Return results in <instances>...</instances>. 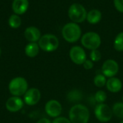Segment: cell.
I'll return each mask as SVG.
<instances>
[{"instance_id":"obj_1","label":"cell","mask_w":123,"mask_h":123,"mask_svg":"<svg viewBox=\"0 0 123 123\" xmlns=\"http://www.w3.org/2000/svg\"><path fill=\"white\" fill-rule=\"evenodd\" d=\"M68 116L71 123H88L90 112L86 106L77 104L70 109Z\"/></svg>"},{"instance_id":"obj_2","label":"cell","mask_w":123,"mask_h":123,"mask_svg":"<svg viewBox=\"0 0 123 123\" xmlns=\"http://www.w3.org/2000/svg\"><path fill=\"white\" fill-rule=\"evenodd\" d=\"M62 35L66 41L71 43H76L81 37V30L77 23L69 22L63 26Z\"/></svg>"},{"instance_id":"obj_3","label":"cell","mask_w":123,"mask_h":123,"mask_svg":"<svg viewBox=\"0 0 123 123\" xmlns=\"http://www.w3.org/2000/svg\"><path fill=\"white\" fill-rule=\"evenodd\" d=\"M28 84L27 80L23 77H15L12 79L9 84V92L15 97L24 95L27 91Z\"/></svg>"},{"instance_id":"obj_4","label":"cell","mask_w":123,"mask_h":123,"mask_svg":"<svg viewBox=\"0 0 123 123\" xmlns=\"http://www.w3.org/2000/svg\"><path fill=\"white\" fill-rule=\"evenodd\" d=\"M40 48L45 52H53L58 49L59 46V40L58 37L52 34H45L38 40Z\"/></svg>"},{"instance_id":"obj_5","label":"cell","mask_w":123,"mask_h":123,"mask_svg":"<svg viewBox=\"0 0 123 123\" xmlns=\"http://www.w3.org/2000/svg\"><path fill=\"white\" fill-rule=\"evenodd\" d=\"M70 19L75 23H81L86 19L87 12L85 7L79 3L71 4L68 12Z\"/></svg>"},{"instance_id":"obj_6","label":"cell","mask_w":123,"mask_h":123,"mask_svg":"<svg viewBox=\"0 0 123 123\" xmlns=\"http://www.w3.org/2000/svg\"><path fill=\"white\" fill-rule=\"evenodd\" d=\"M82 45L89 50H97L101 45V37L97 32H89L85 33L81 39Z\"/></svg>"},{"instance_id":"obj_7","label":"cell","mask_w":123,"mask_h":123,"mask_svg":"<svg viewBox=\"0 0 123 123\" xmlns=\"http://www.w3.org/2000/svg\"><path fill=\"white\" fill-rule=\"evenodd\" d=\"M94 115L96 118L102 123L109 122L112 117V110L106 104H98L94 108Z\"/></svg>"},{"instance_id":"obj_8","label":"cell","mask_w":123,"mask_h":123,"mask_svg":"<svg viewBox=\"0 0 123 123\" xmlns=\"http://www.w3.org/2000/svg\"><path fill=\"white\" fill-rule=\"evenodd\" d=\"M69 56L73 63L76 65H83L86 60V54L80 46H74L71 48Z\"/></svg>"},{"instance_id":"obj_9","label":"cell","mask_w":123,"mask_h":123,"mask_svg":"<svg viewBox=\"0 0 123 123\" xmlns=\"http://www.w3.org/2000/svg\"><path fill=\"white\" fill-rule=\"evenodd\" d=\"M119 71V65L117 61L112 59L105 61L102 66V72L104 76L108 78L115 77Z\"/></svg>"},{"instance_id":"obj_10","label":"cell","mask_w":123,"mask_h":123,"mask_svg":"<svg viewBox=\"0 0 123 123\" xmlns=\"http://www.w3.org/2000/svg\"><path fill=\"white\" fill-rule=\"evenodd\" d=\"M45 110L48 116L56 118L61 114L62 106L58 101L51 99L46 103L45 106Z\"/></svg>"},{"instance_id":"obj_11","label":"cell","mask_w":123,"mask_h":123,"mask_svg":"<svg viewBox=\"0 0 123 123\" xmlns=\"http://www.w3.org/2000/svg\"><path fill=\"white\" fill-rule=\"evenodd\" d=\"M40 98H41L40 92L37 88L29 89L24 94V101L26 103V105L29 106H32L37 104Z\"/></svg>"},{"instance_id":"obj_12","label":"cell","mask_w":123,"mask_h":123,"mask_svg":"<svg viewBox=\"0 0 123 123\" xmlns=\"http://www.w3.org/2000/svg\"><path fill=\"white\" fill-rule=\"evenodd\" d=\"M23 107V101L19 97L13 96L9 98L6 102V108L11 112L19 111Z\"/></svg>"},{"instance_id":"obj_13","label":"cell","mask_w":123,"mask_h":123,"mask_svg":"<svg viewBox=\"0 0 123 123\" xmlns=\"http://www.w3.org/2000/svg\"><path fill=\"white\" fill-rule=\"evenodd\" d=\"M25 37L30 43H36L41 37V33L38 28L34 26L28 27L24 32Z\"/></svg>"},{"instance_id":"obj_14","label":"cell","mask_w":123,"mask_h":123,"mask_svg":"<svg viewBox=\"0 0 123 123\" xmlns=\"http://www.w3.org/2000/svg\"><path fill=\"white\" fill-rule=\"evenodd\" d=\"M29 7L28 0H14L12 2V8L14 14L21 15L25 14Z\"/></svg>"},{"instance_id":"obj_15","label":"cell","mask_w":123,"mask_h":123,"mask_svg":"<svg viewBox=\"0 0 123 123\" xmlns=\"http://www.w3.org/2000/svg\"><path fill=\"white\" fill-rule=\"evenodd\" d=\"M107 89L112 93H117L121 91L123 88V83L118 78L112 77L109 78L106 83Z\"/></svg>"},{"instance_id":"obj_16","label":"cell","mask_w":123,"mask_h":123,"mask_svg":"<svg viewBox=\"0 0 123 123\" xmlns=\"http://www.w3.org/2000/svg\"><path fill=\"white\" fill-rule=\"evenodd\" d=\"M102 19V12L99 9H92L87 13L86 19L87 21L92 24L95 25L97 24Z\"/></svg>"},{"instance_id":"obj_17","label":"cell","mask_w":123,"mask_h":123,"mask_svg":"<svg viewBox=\"0 0 123 123\" xmlns=\"http://www.w3.org/2000/svg\"><path fill=\"white\" fill-rule=\"evenodd\" d=\"M40 47L37 43H28L25 49V52L27 56L30 58L35 57L39 53Z\"/></svg>"},{"instance_id":"obj_18","label":"cell","mask_w":123,"mask_h":123,"mask_svg":"<svg viewBox=\"0 0 123 123\" xmlns=\"http://www.w3.org/2000/svg\"><path fill=\"white\" fill-rule=\"evenodd\" d=\"M83 99V94L78 89H73L70 91L67 94V99L72 103L79 102Z\"/></svg>"},{"instance_id":"obj_19","label":"cell","mask_w":123,"mask_h":123,"mask_svg":"<svg viewBox=\"0 0 123 123\" xmlns=\"http://www.w3.org/2000/svg\"><path fill=\"white\" fill-rule=\"evenodd\" d=\"M8 24L9 27H11L13 29H17L20 27L22 24V19L20 17L16 14H12L8 20Z\"/></svg>"},{"instance_id":"obj_20","label":"cell","mask_w":123,"mask_h":123,"mask_svg":"<svg viewBox=\"0 0 123 123\" xmlns=\"http://www.w3.org/2000/svg\"><path fill=\"white\" fill-rule=\"evenodd\" d=\"M112 113L118 118L123 120V102H117L112 107Z\"/></svg>"},{"instance_id":"obj_21","label":"cell","mask_w":123,"mask_h":123,"mask_svg":"<svg viewBox=\"0 0 123 123\" xmlns=\"http://www.w3.org/2000/svg\"><path fill=\"white\" fill-rule=\"evenodd\" d=\"M114 48L117 51H123V32H120L114 40Z\"/></svg>"},{"instance_id":"obj_22","label":"cell","mask_w":123,"mask_h":123,"mask_svg":"<svg viewBox=\"0 0 123 123\" xmlns=\"http://www.w3.org/2000/svg\"><path fill=\"white\" fill-rule=\"evenodd\" d=\"M106 83H107L106 76H104L103 74H99L96 75V76L94 79V85L99 88H102V87L105 86L106 85Z\"/></svg>"},{"instance_id":"obj_23","label":"cell","mask_w":123,"mask_h":123,"mask_svg":"<svg viewBox=\"0 0 123 123\" xmlns=\"http://www.w3.org/2000/svg\"><path fill=\"white\" fill-rule=\"evenodd\" d=\"M107 94L102 91V90H99L98 92H97V93L95 94L94 96V99L95 101L98 103V104H102L104 103L106 99H107Z\"/></svg>"},{"instance_id":"obj_24","label":"cell","mask_w":123,"mask_h":123,"mask_svg":"<svg viewBox=\"0 0 123 123\" xmlns=\"http://www.w3.org/2000/svg\"><path fill=\"white\" fill-rule=\"evenodd\" d=\"M102 58V54L99 50H92L90 53V60H92L93 62H98L100 61Z\"/></svg>"},{"instance_id":"obj_25","label":"cell","mask_w":123,"mask_h":123,"mask_svg":"<svg viewBox=\"0 0 123 123\" xmlns=\"http://www.w3.org/2000/svg\"><path fill=\"white\" fill-rule=\"evenodd\" d=\"M114 5L117 11L123 13V0H114Z\"/></svg>"},{"instance_id":"obj_26","label":"cell","mask_w":123,"mask_h":123,"mask_svg":"<svg viewBox=\"0 0 123 123\" xmlns=\"http://www.w3.org/2000/svg\"><path fill=\"white\" fill-rule=\"evenodd\" d=\"M52 123H71L69 119L64 117H58L54 119Z\"/></svg>"},{"instance_id":"obj_27","label":"cell","mask_w":123,"mask_h":123,"mask_svg":"<svg viewBox=\"0 0 123 123\" xmlns=\"http://www.w3.org/2000/svg\"><path fill=\"white\" fill-rule=\"evenodd\" d=\"M83 66L86 70H90L94 66V62L92 60H86L85 62L83 63Z\"/></svg>"},{"instance_id":"obj_28","label":"cell","mask_w":123,"mask_h":123,"mask_svg":"<svg viewBox=\"0 0 123 123\" xmlns=\"http://www.w3.org/2000/svg\"><path fill=\"white\" fill-rule=\"evenodd\" d=\"M37 123H52L50 122V120H48V118H45V117H43V118H41L40 119Z\"/></svg>"},{"instance_id":"obj_29","label":"cell","mask_w":123,"mask_h":123,"mask_svg":"<svg viewBox=\"0 0 123 123\" xmlns=\"http://www.w3.org/2000/svg\"><path fill=\"white\" fill-rule=\"evenodd\" d=\"M120 123H123V120L121 121V122H120Z\"/></svg>"},{"instance_id":"obj_30","label":"cell","mask_w":123,"mask_h":123,"mask_svg":"<svg viewBox=\"0 0 123 123\" xmlns=\"http://www.w3.org/2000/svg\"><path fill=\"white\" fill-rule=\"evenodd\" d=\"M0 55H1V48H0Z\"/></svg>"},{"instance_id":"obj_31","label":"cell","mask_w":123,"mask_h":123,"mask_svg":"<svg viewBox=\"0 0 123 123\" xmlns=\"http://www.w3.org/2000/svg\"></svg>"}]
</instances>
